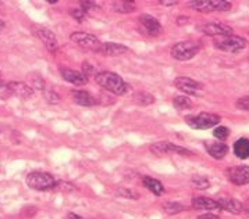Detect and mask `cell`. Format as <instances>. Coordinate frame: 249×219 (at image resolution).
<instances>
[{
    "label": "cell",
    "mask_w": 249,
    "mask_h": 219,
    "mask_svg": "<svg viewBox=\"0 0 249 219\" xmlns=\"http://www.w3.org/2000/svg\"><path fill=\"white\" fill-rule=\"evenodd\" d=\"M95 80L99 85L100 88H103L105 90H107L113 94L117 96H123L128 92V85L127 82L123 79L120 75H117L116 72H110V71H103L95 75Z\"/></svg>",
    "instance_id": "cell-1"
},
{
    "label": "cell",
    "mask_w": 249,
    "mask_h": 219,
    "mask_svg": "<svg viewBox=\"0 0 249 219\" xmlns=\"http://www.w3.org/2000/svg\"><path fill=\"white\" fill-rule=\"evenodd\" d=\"M200 50V43L196 40H182L176 43L170 53H171V57L177 61H188L191 59H194L198 51Z\"/></svg>",
    "instance_id": "cell-2"
},
{
    "label": "cell",
    "mask_w": 249,
    "mask_h": 219,
    "mask_svg": "<svg viewBox=\"0 0 249 219\" xmlns=\"http://www.w3.org/2000/svg\"><path fill=\"white\" fill-rule=\"evenodd\" d=\"M27 185L31 189L38 190V191H46V190L54 189L56 180L48 172L34 171V172L28 173V176H27Z\"/></svg>",
    "instance_id": "cell-3"
},
{
    "label": "cell",
    "mask_w": 249,
    "mask_h": 219,
    "mask_svg": "<svg viewBox=\"0 0 249 219\" xmlns=\"http://www.w3.org/2000/svg\"><path fill=\"white\" fill-rule=\"evenodd\" d=\"M185 122L192 129H210L219 124L220 117L216 114H210V112H200L196 115H188L185 118Z\"/></svg>",
    "instance_id": "cell-4"
},
{
    "label": "cell",
    "mask_w": 249,
    "mask_h": 219,
    "mask_svg": "<svg viewBox=\"0 0 249 219\" xmlns=\"http://www.w3.org/2000/svg\"><path fill=\"white\" fill-rule=\"evenodd\" d=\"M213 45H214L216 49L226 51V53H238V51L247 47V40L241 38V36L230 35V36L216 38Z\"/></svg>",
    "instance_id": "cell-5"
},
{
    "label": "cell",
    "mask_w": 249,
    "mask_h": 219,
    "mask_svg": "<svg viewBox=\"0 0 249 219\" xmlns=\"http://www.w3.org/2000/svg\"><path fill=\"white\" fill-rule=\"evenodd\" d=\"M191 9L200 13L212 11H229L231 9V1L227 0H192L188 3Z\"/></svg>",
    "instance_id": "cell-6"
},
{
    "label": "cell",
    "mask_w": 249,
    "mask_h": 219,
    "mask_svg": "<svg viewBox=\"0 0 249 219\" xmlns=\"http://www.w3.org/2000/svg\"><path fill=\"white\" fill-rule=\"evenodd\" d=\"M138 31L142 35L149 36V38H156L159 36L163 31V27L159 21L156 20L150 14H142L138 17Z\"/></svg>",
    "instance_id": "cell-7"
},
{
    "label": "cell",
    "mask_w": 249,
    "mask_h": 219,
    "mask_svg": "<svg viewBox=\"0 0 249 219\" xmlns=\"http://www.w3.org/2000/svg\"><path fill=\"white\" fill-rule=\"evenodd\" d=\"M71 42H74L75 45H78L81 47H85V49L90 50H98V47L100 46V42L95 35L92 33H87V32H74L70 35Z\"/></svg>",
    "instance_id": "cell-8"
},
{
    "label": "cell",
    "mask_w": 249,
    "mask_h": 219,
    "mask_svg": "<svg viewBox=\"0 0 249 219\" xmlns=\"http://www.w3.org/2000/svg\"><path fill=\"white\" fill-rule=\"evenodd\" d=\"M150 151L153 154H166V153H174V154H181V156H192V151L185 147L177 146L170 141H158L150 146Z\"/></svg>",
    "instance_id": "cell-9"
},
{
    "label": "cell",
    "mask_w": 249,
    "mask_h": 219,
    "mask_svg": "<svg viewBox=\"0 0 249 219\" xmlns=\"http://www.w3.org/2000/svg\"><path fill=\"white\" fill-rule=\"evenodd\" d=\"M229 179L231 183L237 186H244L249 183V167L248 165H241V167H231L227 171Z\"/></svg>",
    "instance_id": "cell-10"
},
{
    "label": "cell",
    "mask_w": 249,
    "mask_h": 219,
    "mask_svg": "<svg viewBox=\"0 0 249 219\" xmlns=\"http://www.w3.org/2000/svg\"><path fill=\"white\" fill-rule=\"evenodd\" d=\"M174 86L181 90V92H184L185 94H190V96L198 94L202 90V85H200L199 82L191 79V78H187V77L176 78L174 79Z\"/></svg>",
    "instance_id": "cell-11"
},
{
    "label": "cell",
    "mask_w": 249,
    "mask_h": 219,
    "mask_svg": "<svg viewBox=\"0 0 249 219\" xmlns=\"http://www.w3.org/2000/svg\"><path fill=\"white\" fill-rule=\"evenodd\" d=\"M128 51H130V49L127 46L114 43V42H103V43H100V46L96 50V53H99L102 56H107V57L121 56V54L128 53Z\"/></svg>",
    "instance_id": "cell-12"
},
{
    "label": "cell",
    "mask_w": 249,
    "mask_h": 219,
    "mask_svg": "<svg viewBox=\"0 0 249 219\" xmlns=\"http://www.w3.org/2000/svg\"><path fill=\"white\" fill-rule=\"evenodd\" d=\"M202 32L208 36H230L232 33V28L229 25H224V24H219V22H209V24H205L202 25Z\"/></svg>",
    "instance_id": "cell-13"
},
{
    "label": "cell",
    "mask_w": 249,
    "mask_h": 219,
    "mask_svg": "<svg viewBox=\"0 0 249 219\" xmlns=\"http://www.w3.org/2000/svg\"><path fill=\"white\" fill-rule=\"evenodd\" d=\"M7 89L10 92L11 94L20 97V99H30L34 96V92L35 90L31 88L28 83H24V82H18V80H11L7 83Z\"/></svg>",
    "instance_id": "cell-14"
},
{
    "label": "cell",
    "mask_w": 249,
    "mask_h": 219,
    "mask_svg": "<svg viewBox=\"0 0 249 219\" xmlns=\"http://www.w3.org/2000/svg\"><path fill=\"white\" fill-rule=\"evenodd\" d=\"M35 32H36V36L43 42V45L46 46V49L49 50L50 53H56L57 51L59 42H57L56 35L52 31L48 30V28H38Z\"/></svg>",
    "instance_id": "cell-15"
},
{
    "label": "cell",
    "mask_w": 249,
    "mask_h": 219,
    "mask_svg": "<svg viewBox=\"0 0 249 219\" xmlns=\"http://www.w3.org/2000/svg\"><path fill=\"white\" fill-rule=\"evenodd\" d=\"M60 74H61L63 79L70 82L75 86H82V85L88 83V78L81 71L71 70V68H60Z\"/></svg>",
    "instance_id": "cell-16"
},
{
    "label": "cell",
    "mask_w": 249,
    "mask_h": 219,
    "mask_svg": "<svg viewBox=\"0 0 249 219\" xmlns=\"http://www.w3.org/2000/svg\"><path fill=\"white\" fill-rule=\"evenodd\" d=\"M71 97L75 104L82 106V107H93L99 103L89 92H85V90H71Z\"/></svg>",
    "instance_id": "cell-17"
},
{
    "label": "cell",
    "mask_w": 249,
    "mask_h": 219,
    "mask_svg": "<svg viewBox=\"0 0 249 219\" xmlns=\"http://www.w3.org/2000/svg\"><path fill=\"white\" fill-rule=\"evenodd\" d=\"M205 149L214 159H223L229 153L227 144L223 141H205Z\"/></svg>",
    "instance_id": "cell-18"
},
{
    "label": "cell",
    "mask_w": 249,
    "mask_h": 219,
    "mask_svg": "<svg viewBox=\"0 0 249 219\" xmlns=\"http://www.w3.org/2000/svg\"><path fill=\"white\" fill-rule=\"evenodd\" d=\"M192 207L195 209H205V211H220L219 204L216 200H212L209 197L198 196L192 199Z\"/></svg>",
    "instance_id": "cell-19"
},
{
    "label": "cell",
    "mask_w": 249,
    "mask_h": 219,
    "mask_svg": "<svg viewBox=\"0 0 249 219\" xmlns=\"http://www.w3.org/2000/svg\"><path fill=\"white\" fill-rule=\"evenodd\" d=\"M219 204L220 209L227 211L230 214H239L242 211V204L239 203L238 200L230 199V197H220L219 200H216Z\"/></svg>",
    "instance_id": "cell-20"
},
{
    "label": "cell",
    "mask_w": 249,
    "mask_h": 219,
    "mask_svg": "<svg viewBox=\"0 0 249 219\" xmlns=\"http://www.w3.org/2000/svg\"><path fill=\"white\" fill-rule=\"evenodd\" d=\"M234 154L239 159H248L249 158V139L247 138H239L234 143Z\"/></svg>",
    "instance_id": "cell-21"
},
{
    "label": "cell",
    "mask_w": 249,
    "mask_h": 219,
    "mask_svg": "<svg viewBox=\"0 0 249 219\" xmlns=\"http://www.w3.org/2000/svg\"><path fill=\"white\" fill-rule=\"evenodd\" d=\"M111 10L120 13V14H130L137 10L135 3L130 1V0H117L111 3Z\"/></svg>",
    "instance_id": "cell-22"
},
{
    "label": "cell",
    "mask_w": 249,
    "mask_h": 219,
    "mask_svg": "<svg viewBox=\"0 0 249 219\" xmlns=\"http://www.w3.org/2000/svg\"><path fill=\"white\" fill-rule=\"evenodd\" d=\"M143 185H145V188L152 191L153 194H156V196H161L163 193H164V186L161 185V182L158 179H155V178H150V176H145L143 178Z\"/></svg>",
    "instance_id": "cell-23"
},
{
    "label": "cell",
    "mask_w": 249,
    "mask_h": 219,
    "mask_svg": "<svg viewBox=\"0 0 249 219\" xmlns=\"http://www.w3.org/2000/svg\"><path fill=\"white\" fill-rule=\"evenodd\" d=\"M134 101L138 104V106H149L155 103V97L146 93V92H138L135 96H134Z\"/></svg>",
    "instance_id": "cell-24"
},
{
    "label": "cell",
    "mask_w": 249,
    "mask_h": 219,
    "mask_svg": "<svg viewBox=\"0 0 249 219\" xmlns=\"http://www.w3.org/2000/svg\"><path fill=\"white\" fill-rule=\"evenodd\" d=\"M173 106H174V109L179 110V111L190 110L192 109V101L188 97H185V96H177L173 100Z\"/></svg>",
    "instance_id": "cell-25"
},
{
    "label": "cell",
    "mask_w": 249,
    "mask_h": 219,
    "mask_svg": "<svg viewBox=\"0 0 249 219\" xmlns=\"http://www.w3.org/2000/svg\"><path fill=\"white\" fill-rule=\"evenodd\" d=\"M191 185L195 188V189H199V190H205L208 189L210 186V182L206 178H203V176H194L192 179H191Z\"/></svg>",
    "instance_id": "cell-26"
},
{
    "label": "cell",
    "mask_w": 249,
    "mask_h": 219,
    "mask_svg": "<svg viewBox=\"0 0 249 219\" xmlns=\"http://www.w3.org/2000/svg\"><path fill=\"white\" fill-rule=\"evenodd\" d=\"M163 208L170 215H176V214H178L181 211H184L185 207L182 204H178V203H167V204L163 205Z\"/></svg>",
    "instance_id": "cell-27"
},
{
    "label": "cell",
    "mask_w": 249,
    "mask_h": 219,
    "mask_svg": "<svg viewBox=\"0 0 249 219\" xmlns=\"http://www.w3.org/2000/svg\"><path fill=\"white\" fill-rule=\"evenodd\" d=\"M30 79H31L30 86L34 90L36 89V90H42V92H43V90L46 89L45 80L42 79V77H40V75H34V77H31Z\"/></svg>",
    "instance_id": "cell-28"
},
{
    "label": "cell",
    "mask_w": 249,
    "mask_h": 219,
    "mask_svg": "<svg viewBox=\"0 0 249 219\" xmlns=\"http://www.w3.org/2000/svg\"><path fill=\"white\" fill-rule=\"evenodd\" d=\"M213 136L219 140H226L230 136V129L227 126H217L213 129Z\"/></svg>",
    "instance_id": "cell-29"
},
{
    "label": "cell",
    "mask_w": 249,
    "mask_h": 219,
    "mask_svg": "<svg viewBox=\"0 0 249 219\" xmlns=\"http://www.w3.org/2000/svg\"><path fill=\"white\" fill-rule=\"evenodd\" d=\"M43 97L49 104H59L60 96L54 90H43Z\"/></svg>",
    "instance_id": "cell-30"
},
{
    "label": "cell",
    "mask_w": 249,
    "mask_h": 219,
    "mask_svg": "<svg viewBox=\"0 0 249 219\" xmlns=\"http://www.w3.org/2000/svg\"><path fill=\"white\" fill-rule=\"evenodd\" d=\"M116 193H117V196H119V197H124V199H128V200L138 199V194H137L135 191H132V190L130 189H125V188H119Z\"/></svg>",
    "instance_id": "cell-31"
},
{
    "label": "cell",
    "mask_w": 249,
    "mask_h": 219,
    "mask_svg": "<svg viewBox=\"0 0 249 219\" xmlns=\"http://www.w3.org/2000/svg\"><path fill=\"white\" fill-rule=\"evenodd\" d=\"M70 16L75 21L82 22V21L85 20V17H87V13L82 10L81 7H74V9H71L70 10Z\"/></svg>",
    "instance_id": "cell-32"
},
{
    "label": "cell",
    "mask_w": 249,
    "mask_h": 219,
    "mask_svg": "<svg viewBox=\"0 0 249 219\" xmlns=\"http://www.w3.org/2000/svg\"><path fill=\"white\" fill-rule=\"evenodd\" d=\"M237 109L242 111H249V96H242L237 100Z\"/></svg>",
    "instance_id": "cell-33"
},
{
    "label": "cell",
    "mask_w": 249,
    "mask_h": 219,
    "mask_svg": "<svg viewBox=\"0 0 249 219\" xmlns=\"http://www.w3.org/2000/svg\"><path fill=\"white\" fill-rule=\"evenodd\" d=\"M54 189L63 190V191H71V190H74L75 188H74V185H71L69 182H56Z\"/></svg>",
    "instance_id": "cell-34"
},
{
    "label": "cell",
    "mask_w": 249,
    "mask_h": 219,
    "mask_svg": "<svg viewBox=\"0 0 249 219\" xmlns=\"http://www.w3.org/2000/svg\"><path fill=\"white\" fill-rule=\"evenodd\" d=\"M11 93L7 89V85L1 80V74H0V97H3V99H7L9 96H10Z\"/></svg>",
    "instance_id": "cell-35"
},
{
    "label": "cell",
    "mask_w": 249,
    "mask_h": 219,
    "mask_svg": "<svg viewBox=\"0 0 249 219\" xmlns=\"http://www.w3.org/2000/svg\"><path fill=\"white\" fill-rule=\"evenodd\" d=\"M80 7L82 10L85 11V13H88L89 10H93V9H96L98 6H96V3L95 1H81L80 3Z\"/></svg>",
    "instance_id": "cell-36"
},
{
    "label": "cell",
    "mask_w": 249,
    "mask_h": 219,
    "mask_svg": "<svg viewBox=\"0 0 249 219\" xmlns=\"http://www.w3.org/2000/svg\"><path fill=\"white\" fill-rule=\"evenodd\" d=\"M81 72L88 78L90 74H93V67H92L90 64H88V63H84V64H82V71H81Z\"/></svg>",
    "instance_id": "cell-37"
},
{
    "label": "cell",
    "mask_w": 249,
    "mask_h": 219,
    "mask_svg": "<svg viewBox=\"0 0 249 219\" xmlns=\"http://www.w3.org/2000/svg\"><path fill=\"white\" fill-rule=\"evenodd\" d=\"M196 219H220L217 215H214V214H212V212H208V214H203V215H200Z\"/></svg>",
    "instance_id": "cell-38"
},
{
    "label": "cell",
    "mask_w": 249,
    "mask_h": 219,
    "mask_svg": "<svg viewBox=\"0 0 249 219\" xmlns=\"http://www.w3.org/2000/svg\"><path fill=\"white\" fill-rule=\"evenodd\" d=\"M159 3L161 6H176V4H178V1H176V0H160Z\"/></svg>",
    "instance_id": "cell-39"
},
{
    "label": "cell",
    "mask_w": 249,
    "mask_h": 219,
    "mask_svg": "<svg viewBox=\"0 0 249 219\" xmlns=\"http://www.w3.org/2000/svg\"><path fill=\"white\" fill-rule=\"evenodd\" d=\"M242 211H245V212H248L249 214V200H247V201L242 204Z\"/></svg>",
    "instance_id": "cell-40"
},
{
    "label": "cell",
    "mask_w": 249,
    "mask_h": 219,
    "mask_svg": "<svg viewBox=\"0 0 249 219\" xmlns=\"http://www.w3.org/2000/svg\"><path fill=\"white\" fill-rule=\"evenodd\" d=\"M69 218L70 219H84L82 217L77 215V214H72V212H70V214H69Z\"/></svg>",
    "instance_id": "cell-41"
},
{
    "label": "cell",
    "mask_w": 249,
    "mask_h": 219,
    "mask_svg": "<svg viewBox=\"0 0 249 219\" xmlns=\"http://www.w3.org/2000/svg\"><path fill=\"white\" fill-rule=\"evenodd\" d=\"M3 28H4V22H3V21L0 20V32L3 31Z\"/></svg>",
    "instance_id": "cell-42"
}]
</instances>
